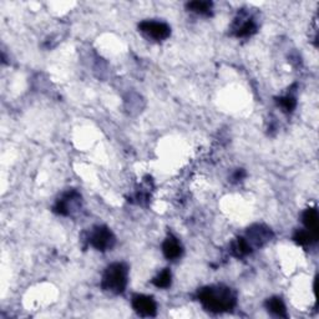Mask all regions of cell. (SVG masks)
Listing matches in <instances>:
<instances>
[{"label":"cell","mask_w":319,"mask_h":319,"mask_svg":"<svg viewBox=\"0 0 319 319\" xmlns=\"http://www.w3.org/2000/svg\"><path fill=\"white\" fill-rule=\"evenodd\" d=\"M198 300L202 303L207 311L221 313V312L232 311L237 299L236 294L227 287H205L198 291Z\"/></svg>","instance_id":"obj_1"},{"label":"cell","mask_w":319,"mask_h":319,"mask_svg":"<svg viewBox=\"0 0 319 319\" xmlns=\"http://www.w3.org/2000/svg\"><path fill=\"white\" fill-rule=\"evenodd\" d=\"M127 269L124 263H112L104 272L101 286L105 291L115 294H120L126 290L127 286Z\"/></svg>","instance_id":"obj_2"},{"label":"cell","mask_w":319,"mask_h":319,"mask_svg":"<svg viewBox=\"0 0 319 319\" xmlns=\"http://www.w3.org/2000/svg\"><path fill=\"white\" fill-rule=\"evenodd\" d=\"M90 243L98 251H107L115 244V236L105 226L95 227L90 236Z\"/></svg>","instance_id":"obj_3"},{"label":"cell","mask_w":319,"mask_h":319,"mask_svg":"<svg viewBox=\"0 0 319 319\" xmlns=\"http://www.w3.org/2000/svg\"><path fill=\"white\" fill-rule=\"evenodd\" d=\"M138 29L155 40H165L171 34V29L167 24L161 22H152V20L142 22L138 25Z\"/></svg>","instance_id":"obj_4"},{"label":"cell","mask_w":319,"mask_h":319,"mask_svg":"<svg viewBox=\"0 0 319 319\" xmlns=\"http://www.w3.org/2000/svg\"><path fill=\"white\" fill-rule=\"evenodd\" d=\"M133 307L140 316L155 317L157 312V304L154 298L149 295L136 294L133 297Z\"/></svg>","instance_id":"obj_5"},{"label":"cell","mask_w":319,"mask_h":319,"mask_svg":"<svg viewBox=\"0 0 319 319\" xmlns=\"http://www.w3.org/2000/svg\"><path fill=\"white\" fill-rule=\"evenodd\" d=\"M162 252L165 254V257L168 258V260H176L182 254V247L176 238L170 236L163 242Z\"/></svg>","instance_id":"obj_6"},{"label":"cell","mask_w":319,"mask_h":319,"mask_svg":"<svg viewBox=\"0 0 319 319\" xmlns=\"http://www.w3.org/2000/svg\"><path fill=\"white\" fill-rule=\"evenodd\" d=\"M303 223H304V226H306L309 233H312L314 237L318 238L319 221L318 212H317L316 209L306 210V212L303 213Z\"/></svg>","instance_id":"obj_7"},{"label":"cell","mask_w":319,"mask_h":319,"mask_svg":"<svg viewBox=\"0 0 319 319\" xmlns=\"http://www.w3.org/2000/svg\"><path fill=\"white\" fill-rule=\"evenodd\" d=\"M248 236L252 238V241H254L257 244H261L265 241H269L272 233L268 228L262 227V226H256V227L251 228L248 231Z\"/></svg>","instance_id":"obj_8"},{"label":"cell","mask_w":319,"mask_h":319,"mask_svg":"<svg viewBox=\"0 0 319 319\" xmlns=\"http://www.w3.org/2000/svg\"><path fill=\"white\" fill-rule=\"evenodd\" d=\"M266 306H267V309L270 313L276 314L278 317H287L286 306H284L283 300L279 297L269 298L267 300V303H266Z\"/></svg>","instance_id":"obj_9"},{"label":"cell","mask_w":319,"mask_h":319,"mask_svg":"<svg viewBox=\"0 0 319 319\" xmlns=\"http://www.w3.org/2000/svg\"><path fill=\"white\" fill-rule=\"evenodd\" d=\"M187 8L201 15H211L212 3L211 1H191L187 4Z\"/></svg>","instance_id":"obj_10"},{"label":"cell","mask_w":319,"mask_h":319,"mask_svg":"<svg viewBox=\"0 0 319 319\" xmlns=\"http://www.w3.org/2000/svg\"><path fill=\"white\" fill-rule=\"evenodd\" d=\"M232 251L236 257H242V256L251 253V244L244 238H238L236 243L233 244Z\"/></svg>","instance_id":"obj_11"},{"label":"cell","mask_w":319,"mask_h":319,"mask_svg":"<svg viewBox=\"0 0 319 319\" xmlns=\"http://www.w3.org/2000/svg\"><path fill=\"white\" fill-rule=\"evenodd\" d=\"M256 29H257V27H256V24L253 23V20H247L246 23L241 24V27H237L236 35L241 36V38H243V36H249L256 33Z\"/></svg>","instance_id":"obj_12"},{"label":"cell","mask_w":319,"mask_h":319,"mask_svg":"<svg viewBox=\"0 0 319 319\" xmlns=\"http://www.w3.org/2000/svg\"><path fill=\"white\" fill-rule=\"evenodd\" d=\"M154 284L157 288H168L171 286V272L168 269H163L160 272L159 276L154 279Z\"/></svg>","instance_id":"obj_13"},{"label":"cell","mask_w":319,"mask_h":319,"mask_svg":"<svg viewBox=\"0 0 319 319\" xmlns=\"http://www.w3.org/2000/svg\"><path fill=\"white\" fill-rule=\"evenodd\" d=\"M294 241L300 246H307V244H311L313 241H317V238L312 233H309L308 231H298L294 236Z\"/></svg>","instance_id":"obj_14"},{"label":"cell","mask_w":319,"mask_h":319,"mask_svg":"<svg viewBox=\"0 0 319 319\" xmlns=\"http://www.w3.org/2000/svg\"><path fill=\"white\" fill-rule=\"evenodd\" d=\"M278 105L281 106L284 111L291 112V111H293L295 108L297 101H295V99L293 98V96H290V95H288V96H284V98L278 99Z\"/></svg>","instance_id":"obj_15"}]
</instances>
